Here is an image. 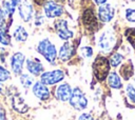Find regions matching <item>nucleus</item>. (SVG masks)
I'll return each instance as SVG.
<instances>
[{
  "instance_id": "412c9836",
  "label": "nucleus",
  "mask_w": 135,
  "mask_h": 120,
  "mask_svg": "<svg viewBox=\"0 0 135 120\" xmlns=\"http://www.w3.org/2000/svg\"><path fill=\"white\" fill-rule=\"evenodd\" d=\"M108 83L112 88H120L122 86L121 83V79L119 77V75L115 72L110 73L108 76Z\"/></svg>"
},
{
  "instance_id": "2f4dec72",
  "label": "nucleus",
  "mask_w": 135,
  "mask_h": 120,
  "mask_svg": "<svg viewBox=\"0 0 135 120\" xmlns=\"http://www.w3.org/2000/svg\"><path fill=\"white\" fill-rule=\"evenodd\" d=\"M94 1H95L97 4L102 5V4H104V3H105V1H107V0H94Z\"/></svg>"
},
{
  "instance_id": "6ab92c4d",
  "label": "nucleus",
  "mask_w": 135,
  "mask_h": 120,
  "mask_svg": "<svg viewBox=\"0 0 135 120\" xmlns=\"http://www.w3.org/2000/svg\"><path fill=\"white\" fill-rule=\"evenodd\" d=\"M13 37L14 39L17 41V42H25L27 37H28V34L26 32V29L21 26V25H18L15 29H14V33H13Z\"/></svg>"
},
{
  "instance_id": "4be33fe9",
  "label": "nucleus",
  "mask_w": 135,
  "mask_h": 120,
  "mask_svg": "<svg viewBox=\"0 0 135 120\" xmlns=\"http://www.w3.org/2000/svg\"><path fill=\"white\" fill-rule=\"evenodd\" d=\"M20 83L23 87L28 88L34 84V78L28 74H21L20 75Z\"/></svg>"
},
{
  "instance_id": "f3484780",
  "label": "nucleus",
  "mask_w": 135,
  "mask_h": 120,
  "mask_svg": "<svg viewBox=\"0 0 135 120\" xmlns=\"http://www.w3.org/2000/svg\"><path fill=\"white\" fill-rule=\"evenodd\" d=\"M73 46L71 45V43L69 42H65L59 49V58L62 60V61H66L69 60L72 55H73Z\"/></svg>"
},
{
  "instance_id": "72a5a7b5",
  "label": "nucleus",
  "mask_w": 135,
  "mask_h": 120,
  "mask_svg": "<svg viewBox=\"0 0 135 120\" xmlns=\"http://www.w3.org/2000/svg\"><path fill=\"white\" fill-rule=\"evenodd\" d=\"M60 1H63V0H60Z\"/></svg>"
},
{
  "instance_id": "473e14b6",
  "label": "nucleus",
  "mask_w": 135,
  "mask_h": 120,
  "mask_svg": "<svg viewBox=\"0 0 135 120\" xmlns=\"http://www.w3.org/2000/svg\"><path fill=\"white\" fill-rule=\"evenodd\" d=\"M36 4H39V5H41V4H43L44 2H45V0H33Z\"/></svg>"
},
{
  "instance_id": "a878e982",
  "label": "nucleus",
  "mask_w": 135,
  "mask_h": 120,
  "mask_svg": "<svg viewBox=\"0 0 135 120\" xmlns=\"http://www.w3.org/2000/svg\"><path fill=\"white\" fill-rule=\"evenodd\" d=\"M126 94L128 96V98L130 99V101H132L133 103H135V87L132 84H128L126 87Z\"/></svg>"
},
{
  "instance_id": "f8f14e48",
  "label": "nucleus",
  "mask_w": 135,
  "mask_h": 120,
  "mask_svg": "<svg viewBox=\"0 0 135 120\" xmlns=\"http://www.w3.org/2000/svg\"><path fill=\"white\" fill-rule=\"evenodd\" d=\"M72 88H71V85L68 84V83H62L60 85L57 86L56 88V92H55V96L58 100L64 102V101H68L70 100L71 98V95H72Z\"/></svg>"
},
{
  "instance_id": "5701e85b",
  "label": "nucleus",
  "mask_w": 135,
  "mask_h": 120,
  "mask_svg": "<svg viewBox=\"0 0 135 120\" xmlns=\"http://www.w3.org/2000/svg\"><path fill=\"white\" fill-rule=\"evenodd\" d=\"M122 59H123V57L119 54V53H115V54H113L112 56H111V58H110V65L111 66H113V67H116V66H118L120 63H121V61H122Z\"/></svg>"
},
{
  "instance_id": "0eeeda50",
  "label": "nucleus",
  "mask_w": 135,
  "mask_h": 120,
  "mask_svg": "<svg viewBox=\"0 0 135 120\" xmlns=\"http://www.w3.org/2000/svg\"><path fill=\"white\" fill-rule=\"evenodd\" d=\"M11 68L15 75H21L23 69V64L25 62V57L22 53H14L11 57Z\"/></svg>"
},
{
  "instance_id": "f257e3e1",
  "label": "nucleus",
  "mask_w": 135,
  "mask_h": 120,
  "mask_svg": "<svg viewBox=\"0 0 135 120\" xmlns=\"http://www.w3.org/2000/svg\"><path fill=\"white\" fill-rule=\"evenodd\" d=\"M109 72H110V61L102 56H97V58H95L93 63V73L95 78L98 81H102L109 76L110 74Z\"/></svg>"
},
{
  "instance_id": "bb28decb",
  "label": "nucleus",
  "mask_w": 135,
  "mask_h": 120,
  "mask_svg": "<svg viewBox=\"0 0 135 120\" xmlns=\"http://www.w3.org/2000/svg\"><path fill=\"white\" fill-rule=\"evenodd\" d=\"M80 52H81V55H82L84 58H90V57L93 56V49H92L90 46H83V47L80 49Z\"/></svg>"
},
{
  "instance_id": "1a4fd4ad",
  "label": "nucleus",
  "mask_w": 135,
  "mask_h": 120,
  "mask_svg": "<svg viewBox=\"0 0 135 120\" xmlns=\"http://www.w3.org/2000/svg\"><path fill=\"white\" fill-rule=\"evenodd\" d=\"M33 94L39 99V100H42V101H45L50 98L51 96V93H50V89L47 88V85L43 84L41 81H37L33 84Z\"/></svg>"
},
{
  "instance_id": "c85d7f7f",
  "label": "nucleus",
  "mask_w": 135,
  "mask_h": 120,
  "mask_svg": "<svg viewBox=\"0 0 135 120\" xmlns=\"http://www.w3.org/2000/svg\"><path fill=\"white\" fill-rule=\"evenodd\" d=\"M78 120H94V118H93V116H92L91 114H89V113H83V114H81V115L79 116Z\"/></svg>"
},
{
  "instance_id": "9d476101",
  "label": "nucleus",
  "mask_w": 135,
  "mask_h": 120,
  "mask_svg": "<svg viewBox=\"0 0 135 120\" xmlns=\"http://www.w3.org/2000/svg\"><path fill=\"white\" fill-rule=\"evenodd\" d=\"M55 28L57 35L63 40H69L70 38L73 37V33L68 27V22L63 19H59L55 22Z\"/></svg>"
},
{
  "instance_id": "c756f323",
  "label": "nucleus",
  "mask_w": 135,
  "mask_h": 120,
  "mask_svg": "<svg viewBox=\"0 0 135 120\" xmlns=\"http://www.w3.org/2000/svg\"><path fill=\"white\" fill-rule=\"evenodd\" d=\"M42 22H43V18L41 17V15L37 14V16L35 17V24L36 25H41Z\"/></svg>"
},
{
  "instance_id": "2eb2a0df",
  "label": "nucleus",
  "mask_w": 135,
  "mask_h": 120,
  "mask_svg": "<svg viewBox=\"0 0 135 120\" xmlns=\"http://www.w3.org/2000/svg\"><path fill=\"white\" fill-rule=\"evenodd\" d=\"M12 23V18L8 19V21L3 22L0 24V43L2 45H11V35L8 34V29Z\"/></svg>"
},
{
  "instance_id": "aec40b11",
  "label": "nucleus",
  "mask_w": 135,
  "mask_h": 120,
  "mask_svg": "<svg viewBox=\"0 0 135 120\" xmlns=\"http://www.w3.org/2000/svg\"><path fill=\"white\" fill-rule=\"evenodd\" d=\"M134 73V67H133V64L131 61H128L126 62L124 64H122V66L120 67V75L123 77V79L126 80H129L132 75Z\"/></svg>"
},
{
  "instance_id": "7c9ffc66",
  "label": "nucleus",
  "mask_w": 135,
  "mask_h": 120,
  "mask_svg": "<svg viewBox=\"0 0 135 120\" xmlns=\"http://www.w3.org/2000/svg\"><path fill=\"white\" fill-rule=\"evenodd\" d=\"M5 117H6L5 109L2 106H0V120H5Z\"/></svg>"
},
{
  "instance_id": "cd10ccee",
  "label": "nucleus",
  "mask_w": 135,
  "mask_h": 120,
  "mask_svg": "<svg viewBox=\"0 0 135 120\" xmlns=\"http://www.w3.org/2000/svg\"><path fill=\"white\" fill-rule=\"evenodd\" d=\"M126 18L131 22H135V9L127 8L126 9Z\"/></svg>"
},
{
  "instance_id": "ddd939ff",
  "label": "nucleus",
  "mask_w": 135,
  "mask_h": 120,
  "mask_svg": "<svg viewBox=\"0 0 135 120\" xmlns=\"http://www.w3.org/2000/svg\"><path fill=\"white\" fill-rule=\"evenodd\" d=\"M25 65H26V69L33 76H40L43 72V65L37 59H27L25 61Z\"/></svg>"
},
{
  "instance_id": "7ed1b4c3",
  "label": "nucleus",
  "mask_w": 135,
  "mask_h": 120,
  "mask_svg": "<svg viewBox=\"0 0 135 120\" xmlns=\"http://www.w3.org/2000/svg\"><path fill=\"white\" fill-rule=\"evenodd\" d=\"M69 101H70V104L75 109H78V111H82L88 106V99L84 93L79 87H75L72 91V95Z\"/></svg>"
},
{
  "instance_id": "a211bd4d",
  "label": "nucleus",
  "mask_w": 135,
  "mask_h": 120,
  "mask_svg": "<svg viewBox=\"0 0 135 120\" xmlns=\"http://www.w3.org/2000/svg\"><path fill=\"white\" fill-rule=\"evenodd\" d=\"M18 3H19V0H9V1H3L2 2V8L3 11L6 13V15L12 18V16L14 15L15 13V9L16 7L18 6Z\"/></svg>"
},
{
  "instance_id": "423d86ee",
  "label": "nucleus",
  "mask_w": 135,
  "mask_h": 120,
  "mask_svg": "<svg viewBox=\"0 0 135 120\" xmlns=\"http://www.w3.org/2000/svg\"><path fill=\"white\" fill-rule=\"evenodd\" d=\"M17 7H18L19 16L24 22H28L33 18L34 9H33V6L28 0H19Z\"/></svg>"
},
{
  "instance_id": "393cba45",
  "label": "nucleus",
  "mask_w": 135,
  "mask_h": 120,
  "mask_svg": "<svg viewBox=\"0 0 135 120\" xmlns=\"http://www.w3.org/2000/svg\"><path fill=\"white\" fill-rule=\"evenodd\" d=\"M9 78H11V73H9V71H8L6 67L0 65V82H5V81H7Z\"/></svg>"
},
{
  "instance_id": "20e7f679",
  "label": "nucleus",
  "mask_w": 135,
  "mask_h": 120,
  "mask_svg": "<svg viewBox=\"0 0 135 120\" xmlns=\"http://www.w3.org/2000/svg\"><path fill=\"white\" fill-rule=\"evenodd\" d=\"M63 78H64V73L61 69L45 72L40 75V81L45 85H54L60 82Z\"/></svg>"
},
{
  "instance_id": "9b49d317",
  "label": "nucleus",
  "mask_w": 135,
  "mask_h": 120,
  "mask_svg": "<svg viewBox=\"0 0 135 120\" xmlns=\"http://www.w3.org/2000/svg\"><path fill=\"white\" fill-rule=\"evenodd\" d=\"M82 21H83V24L84 26L90 29V31H95L97 28V19H96V16L94 14V11L91 9V8H88L84 11L83 13V16H82Z\"/></svg>"
},
{
  "instance_id": "6e6552de",
  "label": "nucleus",
  "mask_w": 135,
  "mask_h": 120,
  "mask_svg": "<svg viewBox=\"0 0 135 120\" xmlns=\"http://www.w3.org/2000/svg\"><path fill=\"white\" fill-rule=\"evenodd\" d=\"M43 9H44V14L46 17L49 18H56L59 17L62 13H63V8L61 5H59L58 3L54 2V1H46L43 5Z\"/></svg>"
},
{
  "instance_id": "4468645a",
  "label": "nucleus",
  "mask_w": 135,
  "mask_h": 120,
  "mask_svg": "<svg viewBox=\"0 0 135 120\" xmlns=\"http://www.w3.org/2000/svg\"><path fill=\"white\" fill-rule=\"evenodd\" d=\"M12 107L20 114H24L28 111L27 104L19 94H15L12 96Z\"/></svg>"
},
{
  "instance_id": "b1692460",
  "label": "nucleus",
  "mask_w": 135,
  "mask_h": 120,
  "mask_svg": "<svg viewBox=\"0 0 135 120\" xmlns=\"http://www.w3.org/2000/svg\"><path fill=\"white\" fill-rule=\"evenodd\" d=\"M124 35L129 43L135 48V28H127Z\"/></svg>"
},
{
  "instance_id": "39448f33",
  "label": "nucleus",
  "mask_w": 135,
  "mask_h": 120,
  "mask_svg": "<svg viewBox=\"0 0 135 120\" xmlns=\"http://www.w3.org/2000/svg\"><path fill=\"white\" fill-rule=\"evenodd\" d=\"M114 44H115V36L112 32L107 31L102 33L101 36L99 37L98 45L102 52H110L113 48Z\"/></svg>"
},
{
  "instance_id": "f03ea898",
  "label": "nucleus",
  "mask_w": 135,
  "mask_h": 120,
  "mask_svg": "<svg viewBox=\"0 0 135 120\" xmlns=\"http://www.w3.org/2000/svg\"><path fill=\"white\" fill-rule=\"evenodd\" d=\"M37 52L41 54L45 60H47L51 63H54L57 57V52L55 45L49 40V39H43L41 40L38 45H37Z\"/></svg>"
},
{
  "instance_id": "dca6fc26",
  "label": "nucleus",
  "mask_w": 135,
  "mask_h": 120,
  "mask_svg": "<svg viewBox=\"0 0 135 120\" xmlns=\"http://www.w3.org/2000/svg\"><path fill=\"white\" fill-rule=\"evenodd\" d=\"M114 15L113 8L110 4H102L100 5L99 9H98V18L100 21L102 22H109L110 20H112Z\"/></svg>"
}]
</instances>
